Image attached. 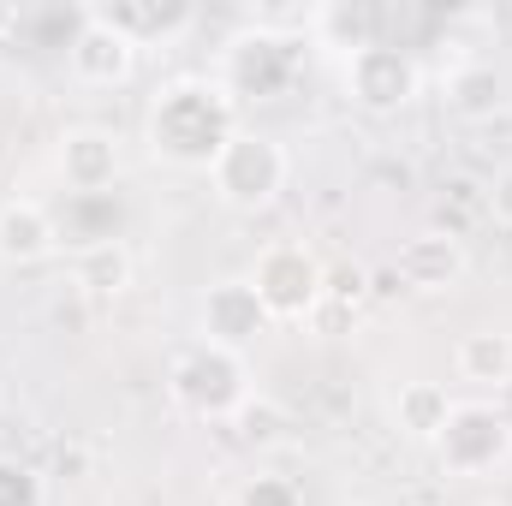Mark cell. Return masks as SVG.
I'll return each mask as SVG.
<instances>
[{"label":"cell","instance_id":"1","mask_svg":"<svg viewBox=\"0 0 512 506\" xmlns=\"http://www.w3.org/2000/svg\"><path fill=\"white\" fill-rule=\"evenodd\" d=\"M233 137L227 90L209 78H179L149 108V149L173 167H215V155Z\"/></svg>","mask_w":512,"mask_h":506},{"label":"cell","instance_id":"2","mask_svg":"<svg viewBox=\"0 0 512 506\" xmlns=\"http://www.w3.org/2000/svg\"><path fill=\"white\" fill-rule=\"evenodd\" d=\"M173 399L191 411V417H233L245 399H251V376H245V358L203 340L191 352L173 358Z\"/></svg>","mask_w":512,"mask_h":506},{"label":"cell","instance_id":"3","mask_svg":"<svg viewBox=\"0 0 512 506\" xmlns=\"http://www.w3.org/2000/svg\"><path fill=\"white\" fill-rule=\"evenodd\" d=\"M209 179H215L221 203H233V209H262V203H274L280 185H286V149H280L274 137H262V131H233L227 149L215 155Z\"/></svg>","mask_w":512,"mask_h":506},{"label":"cell","instance_id":"4","mask_svg":"<svg viewBox=\"0 0 512 506\" xmlns=\"http://www.w3.org/2000/svg\"><path fill=\"white\" fill-rule=\"evenodd\" d=\"M435 453H441V471H453V477H483V471H495L512 453V429L495 405L471 399V405H453V411H447V423L435 429Z\"/></svg>","mask_w":512,"mask_h":506},{"label":"cell","instance_id":"5","mask_svg":"<svg viewBox=\"0 0 512 506\" xmlns=\"http://www.w3.org/2000/svg\"><path fill=\"white\" fill-rule=\"evenodd\" d=\"M322 286H328V268L304 251V245H286V239L268 245L251 268V292L262 298L268 322L274 316H310L322 304Z\"/></svg>","mask_w":512,"mask_h":506},{"label":"cell","instance_id":"6","mask_svg":"<svg viewBox=\"0 0 512 506\" xmlns=\"http://www.w3.org/2000/svg\"><path fill=\"white\" fill-rule=\"evenodd\" d=\"M417 84H423V78H417L411 54L393 48V42H364V48L346 60V90H352V102L370 108V114L405 108V102L417 96Z\"/></svg>","mask_w":512,"mask_h":506},{"label":"cell","instance_id":"7","mask_svg":"<svg viewBox=\"0 0 512 506\" xmlns=\"http://www.w3.org/2000/svg\"><path fill=\"white\" fill-rule=\"evenodd\" d=\"M66 60H72V78H78V84L114 90V84H126L131 66H137V42H131L126 30H114V24H102V18L90 12V18L78 24V36H72Z\"/></svg>","mask_w":512,"mask_h":506},{"label":"cell","instance_id":"8","mask_svg":"<svg viewBox=\"0 0 512 506\" xmlns=\"http://www.w3.org/2000/svg\"><path fill=\"white\" fill-rule=\"evenodd\" d=\"M465 239L459 233H447V227H429V233H417L405 251H399V280L411 286V292H447V286H459L465 280Z\"/></svg>","mask_w":512,"mask_h":506},{"label":"cell","instance_id":"9","mask_svg":"<svg viewBox=\"0 0 512 506\" xmlns=\"http://www.w3.org/2000/svg\"><path fill=\"white\" fill-rule=\"evenodd\" d=\"M262 328H268V310H262V298L251 292V280L209 286V298H203V340L239 352V346H251Z\"/></svg>","mask_w":512,"mask_h":506},{"label":"cell","instance_id":"10","mask_svg":"<svg viewBox=\"0 0 512 506\" xmlns=\"http://www.w3.org/2000/svg\"><path fill=\"white\" fill-rule=\"evenodd\" d=\"M60 179L78 197H102L120 179V143H114V131H102V126L66 131L60 137Z\"/></svg>","mask_w":512,"mask_h":506},{"label":"cell","instance_id":"11","mask_svg":"<svg viewBox=\"0 0 512 506\" xmlns=\"http://www.w3.org/2000/svg\"><path fill=\"white\" fill-rule=\"evenodd\" d=\"M60 245V227L48 221V209L42 203H30V197H12V203H0V256L6 262H42V256H54Z\"/></svg>","mask_w":512,"mask_h":506},{"label":"cell","instance_id":"12","mask_svg":"<svg viewBox=\"0 0 512 506\" xmlns=\"http://www.w3.org/2000/svg\"><path fill=\"white\" fill-rule=\"evenodd\" d=\"M453 364H459V376L477 381V387H501V381H512V334H501V328L465 334Z\"/></svg>","mask_w":512,"mask_h":506},{"label":"cell","instance_id":"13","mask_svg":"<svg viewBox=\"0 0 512 506\" xmlns=\"http://www.w3.org/2000/svg\"><path fill=\"white\" fill-rule=\"evenodd\" d=\"M72 286H78V292H96V298L126 292L131 286V251L120 245V239H102V245L78 251V262H72Z\"/></svg>","mask_w":512,"mask_h":506},{"label":"cell","instance_id":"14","mask_svg":"<svg viewBox=\"0 0 512 506\" xmlns=\"http://www.w3.org/2000/svg\"><path fill=\"white\" fill-rule=\"evenodd\" d=\"M447 411H453V399H447V387H441V381H405V387H399V399H393L399 429H405V435H417V441H435V429L447 423Z\"/></svg>","mask_w":512,"mask_h":506},{"label":"cell","instance_id":"15","mask_svg":"<svg viewBox=\"0 0 512 506\" xmlns=\"http://www.w3.org/2000/svg\"><path fill=\"white\" fill-rule=\"evenodd\" d=\"M447 108L465 114V120H489V114L501 108V78H495V66H459V72L447 78Z\"/></svg>","mask_w":512,"mask_h":506},{"label":"cell","instance_id":"16","mask_svg":"<svg viewBox=\"0 0 512 506\" xmlns=\"http://www.w3.org/2000/svg\"><path fill=\"white\" fill-rule=\"evenodd\" d=\"M233 417H239V435L256 441V447H274V441L286 435V411H280L274 399H245Z\"/></svg>","mask_w":512,"mask_h":506},{"label":"cell","instance_id":"17","mask_svg":"<svg viewBox=\"0 0 512 506\" xmlns=\"http://www.w3.org/2000/svg\"><path fill=\"white\" fill-rule=\"evenodd\" d=\"M0 506H42V477L18 459H0Z\"/></svg>","mask_w":512,"mask_h":506},{"label":"cell","instance_id":"18","mask_svg":"<svg viewBox=\"0 0 512 506\" xmlns=\"http://www.w3.org/2000/svg\"><path fill=\"white\" fill-rule=\"evenodd\" d=\"M364 292H370V274H364V268H334L328 286H322V298H340V304H346V298L358 304Z\"/></svg>","mask_w":512,"mask_h":506},{"label":"cell","instance_id":"19","mask_svg":"<svg viewBox=\"0 0 512 506\" xmlns=\"http://www.w3.org/2000/svg\"><path fill=\"white\" fill-rule=\"evenodd\" d=\"M239 506H298L292 483H274V477H256L251 489L239 495Z\"/></svg>","mask_w":512,"mask_h":506},{"label":"cell","instance_id":"20","mask_svg":"<svg viewBox=\"0 0 512 506\" xmlns=\"http://www.w3.org/2000/svg\"><path fill=\"white\" fill-rule=\"evenodd\" d=\"M489 215H495L501 227H512V167L495 173V185H489Z\"/></svg>","mask_w":512,"mask_h":506},{"label":"cell","instance_id":"21","mask_svg":"<svg viewBox=\"0 0 512 506\" xmlns=\"http://www.w3.org/2000/svg\"><path fill=\"white\" fill-rule=\"evenodd\" d=\"M376 292H382V298H393V292H405V280H399V268H382V274H376Z\"/></svg>","mask_w":512,"mask_h":506},{"label":"cell","instance_id":"22","mask_svg":"<svg viewBox=\"0 0 512 506\" xmlns=\"http://www.w3.org/2000/svg\"><path fill=\"white\" fill-rule=\"evenodd\" d=\"M12 24H18V12H12V6H0V36H6Z\"/></svg>","mask_w":512,"mask_h":506}]
</instances>
